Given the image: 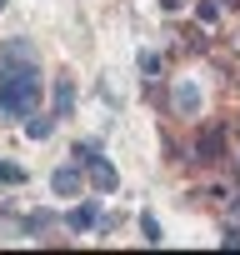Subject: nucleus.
<instances>
[{
    "label": "nucleus",
    "instance_id": "obj_9",
    "mask_svg": "<svg viewBox=\"0 0 240 255\" xmlns=\"http://www.w3.org/2000/svg\"><path fill=\"white\" fill-rule=\"evenodd\" d=\"M70 155H75L80 165H90V160H100V145H95V140H80V145H75Z\"/></svg>",
    "mask_w": 240,
    "mask_h": 255
},
{
    "label": "nucleus",
    "instance_id": "obj_4",
    "mask_svg": "<svg viewBox=\"0 0 240 255\" xmlns=\"http://www.w3.org/2000/svg\"><path fill=\"white\" fill-rule=\"evenodd\" d=\"M75 110V85H70V75H60L55 80V120H65Z\"/></svg>",
    "mask_w": 240,
    "mask_h": 255
},
{
    "label": "nucleus",
    "instance_id": "obj_8",
    "mask_svg": "<svg viewBox=\"0 0 240 255\" xmlns=\"http://www.w3.org/2000/svg\"><path fill=\"white\" fill-rule=\"evenodd\" d=\"M0 60H15V65H30V45H25V40H10L5 50H0Z\"/></svg>",
    "mask_w": 240,
    "mask_h": 255
},
{
    "label": "nucleus",
    "instance_id": "obj_11",
    "mask_svg": "<svg viewBox=\"0 0 240 255\" xmlns=\"http://www.w3.org/2000/svg\"><path fill=\"white\" fill-rule=\"evenodd\" d=\"M140 230H145L150 245H160V220H155V215H140Z\"/></svg>",
    "mask_w": 240,
    "mask_h": 255
},
{
    "label": "nucleus",
    "instance_id": "obj_7",
    "mask_svg": "<svg viewBox=\"0 0 240 255\" xmlns=\"http://www.w3.org/2000/svg\"><path fill=\"white\" fill-rule=\"evenodd\" d=\"M50 130H55V115H35V120H25V135H30V140H45Z\"/></svg>",
    "mask_w": 240,
    "mask_h": 255
},
{
    "label": "nucleus",
    "instance_id": "obj_1",
    "mask_svg": "<svg viewBox=\"0 0 240 255\" xmlns=\"http://www.w3.org/2000/svg\"><path fill=\"white\" fill-rule=\"evenodd\" d=\"M40 105V70L35 65H0V115H30Z\"/></svg>",
    "mask_w": 240,
    "mask_h": 255
},
{
    "label": "nucleus",
    "instance_id": "obj_6",
    "mask_svg": "<svg viewBox=\"0 0 240 255\" xmlns=\"http://www.w3.org/2000/svg\"><path fill=\"white\" fill-rule=\"evenodd\" d=\"M95 220H100V210H95V205H90V200H85V205H75V210H70V215H65V225H70V230H90V225H95Z\"/></svg>",
    "mask_w": 240,
    "mask_h": 255
},
{
    "label": "nucleus",
    "instance_id": "obj_12",
    "mask_svg": "<svg viewBox=\"0 0 240 255\" xmlns=\"http://www.w3.org/2000/svg\"><path fill=\"white\" fill-rule=\"evenodd\" d=\"M175 105H180V110H195V85H180V95H175Z\"/></svg>",
    "mask_w": 240,
    "mask_h": 255
},
{
    "label": "nucleus",
    "instance_id": "obj_5",
    "mask_svg": "<svg viewBox=\"0 0 240 255\" xmlns=\"http://www.w3.org/2000/svg\"><path fill=\"white\" fill-rule=\"evenodd\" d=\"M90 185L95 190H115V165L110 160H90Z\"/></svg>",
    "mask_w": 240,
    "mask_h": 255
},
{
    "label": "nucleus",
    "instance_id": "obj_10",
    "mask_svg": "<svg viewBox=\"0 0 240 255\" xmlns=\"http://www.w3.org/2000/svg\"><path fill=\"white\" fill-rule=\"evenodd\" d=\"M20 180H25V170H20V165L0 160V185H20Z\"/></svg>",
    "mask_w": 240,
    "mask_h": 255
},
{
    "label": "nucleus",
    "instance_id": "obj_2",
    "mask_svg": "<svg viewBox=\"0 0 240 255\" xmlns=\"http://www.w3.org/2000/svg\"><path fill=\"white\" fill-rule=\"evenodd\" d=\"M220 145H225V130H220V125H205L200 140H195V155L200 160H220Z\"/></svg>",
    "mask_w": 240,
    "mask_h": 255
},
{
    "label": "nucleus",
    "instance_id": "obj_3",
    "mask_svg": "<svg viewBox=\"0 0 240 255\" xmlns=\"http://www.w3.org/2000/svg\"><path fill=\"white\" fill-rule=\"evenodd\" d=\"M50 185H55V195H80V160L75 165H60L50 175Z\"/></svg>",
    "mask_w": 240,
    "mask_h": 255
},
{
    "label": "nucleus",
    "instance_id": "obj_14",
    "mask_svg": "<svg viewBox=\"0 0 240 255\" xmlns=\"http://www.w3.org/2000/svg\"><path fill=\"white\" fill-rule=\"evenodd\" d=\"M0 10H5V0H0Z\"/></svg>",
    "mask_w": 240,
    "mask_h": 255
},
{
    "label": "nucleus",
    "instance_id": "obj_13",
    "mask_svg": "<svg viewBox=\"0 0 240 255\" xmlns=\"http://www.w3.org/2000/svg\"><path fill=\"white\" fill-rule=\"evenodd\" d=\"M220 245H240V230H235V225H230V230H225V235H220Z\"/></svg>",
    "mask_w": 240,
    "mask_h": 255
}]
</instances>
